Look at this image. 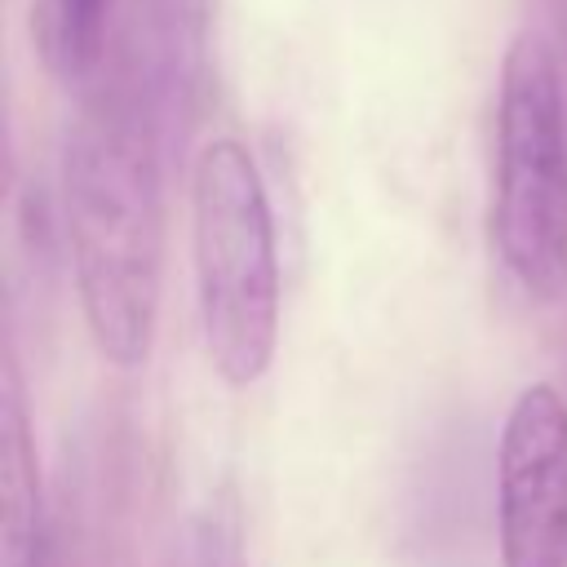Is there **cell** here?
Segmentation results:
<instances>
[{
  "label": "cell",
  "mask_w": 567,
  "mask_h": 567,
  "mask_svg": "<svg viewBox=\"0 0 567 567\" xmlns=\"http://www.w3.org/2000/svg\"><path fill=\"white\" fill-rule=\"evenodd\" d=\"M111 0H31V44L58 84H84L106 44Z\"/></svg>",
  "instance_id": "8992f818"
},
{
  "label": "cell",
  "mask_w": 567,
  "mask_h": 567,
  "mask_svg": "<svg viewBox=\"0 0 567 567\" xmlns=\"http://www.w3.org/2000/svg\"><path fill=\"white\" fill-rule=\"evenodd\" d=\"M492 244L523 297L567 292V102L554 49L532 31L501 62Z\"/></svg>",
  "instance_id": "3957f363"
},
{
  "label": "cell",
  "mask_w": 567,
  "mask_h": 567,
  "mask_svg": "<svg viewBox=\"0 0 567 567\" xmlns=\"http://www.w3.org/2000/svg\"><path fill=\"white\" fill-rule=\"evenodd\" d=\"M501 567H567V399L532 381L505 412L496 443Z\"/></svg>",
  "instance_id": "277c9868"
},
{
  "label": "cell",
  "mask_w": 567,
  "mask_h": 567,
  "mask_svg": "<svg viewBox=\"0 0 567 567\" xmlns=\"http://www.w3.org/2000/svg\"><path fill=\"white\" fill-rule=\"evenodd\" d=\"M35 439L13 363H4L0 390V567H53V536L44 509V483L35 465Z\"/></svg>",
  "instance_id": "5b68a950"
},
{
  "label": "cell",
  "mask_w": 567,
  "mask_h": 567,
  "mask_svg": "<svg viewBox=\"0 0 567 567\" xmlns=\"http://www.w3.org/2000/svg\"><path fill=\"white\" fill-rule=\"evenodd\" d=\"M190 266L213 372L252 390L279 350V239L266 177L239 137H213L190 168Z\"/></svg>",
  "instance_id": "7a4b0ae2"
},
{
  "label": "cell",
  "mask_w": 567,
  "mask_h": 567,
  "mask_svg": "<svg viewBox=\"0 0 567 567\" xmlns=\"http://www.w3.org/2000/svg\"><path fill=\"white\" fill-rule=\"evenodd\" d=\"M62 230L93 350L142 368L164 292V195L151 128L120 102L80 115L62 151Z\"/></svg>",
  "instance_id": "6da1fadb"
},
{
  "label": "cell",
  "mask_w": 567,
  "mask_h": 567,
  "mask_svg": "<svg viewBox=\"0 0 567 567\" xmlns=\"http://www.w3.org/2000/svg\"><path fill=\"white\" fill-rule=\"evenodd\" d=\"M173 567H248L244 514L226 487L208 492L204 505L186 518V527L177 536Z\"/></svg>",
  "instance_id": "52a82bcc"
}]
</instances>
